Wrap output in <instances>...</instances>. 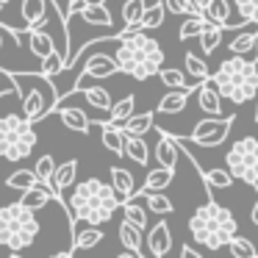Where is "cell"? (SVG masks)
<instances>
[{
	"mask_svg": "<svg viewBox=\"0 0 258 258\" xmlns=\"http://www.w3.org/2000/svg\"><path fill=\"white\" fill-rule=\"evenodd\" d=\"M3 9H6V3H0V14H3Z\"/></svg>",
	"mask_w": 258,
	"mask_h": 258,
	"instance_id": "obj_52",
	"label": "cell"
},
{
	"mask_svg": "<svg viewBox=\"0 0 258 258\" xmlns=\"http://www.w3.org/2000/svg\"><path fill=\"white\" fill-rule=\"evenodd\" d=\"M134 197H145V206H147V211H153V214H172V200L169 197H164L161 191H147V195H134Z\"/></svg>",
	"mask_w": 258,
	"mask_h": 258,
	"instance_id": "obj_38",
	"label": "cell"
},
{
	"mask_svg": "<svg viewBox=\"0 0 258 258\" xmlns=\"http://www.w3.org/2000/svg\"><path fill=\"white\" fill-rule=\"evenodd\" d=\"M47 0H20V14H23L25 28H45L47 23Z\"/></svg>",
	"mask_w": 258,
	"mask_h": 258,
	"instance_id": "obj_11",
	"label": "cell"
},
{
	"mask_svg": "<svg viewBox=\"0 0 258 258\" xmlns=\"http://www.w3.org/2000/svg\"><path fill=\"white\" fill-rule=\"evenodd\" d=\"M183 61H186V73L191 75L195 81H206L208 75H211V70H208V64H206V58H200L197 53H186L183 56Z\"/></svg>",
	"mask_w": 258,
	"mask_h": 258,
	"instance_id": "obj_39",
	"label": "cell"
},
{
	"mask_svg": "<svg viewBox=\"0 0 258 258\" xmlns=\"http://www.w3.org/2000/svg\"><path fill=\"white\" fill-rule=\"evenodd\" d=\"M36 131L31 128V131H25L23 136H20L17 142H14L12 147H9L6 153H3V158H6V161H12V164H17V161H23V158H28L31 153H34V147H36Z\"/></svg>",
	"mask_w": 258,
	"mask_h": 258,
	"instance_id": "obj_16",
	"label": "cell"
},
{
	"mask_svg": "<svg viewBox=\"0 0 258 258\" xmlns=\"http://www.w3.org/2000/svg\"><path fill=\"white\" fill-rule=\"evenodd\" d=\"M147 9L145 0H125V6H122V23L125 28H136V23L142 20V12Z\"/></svg>",
	"mask_w": 258,
	"mask_h": 258,
	"instance_id": "obj_42",
	"label": "cell"
},
{
	"mask_svg": "<svg viewBox=\"0 0 258 258\" xmlns=\"http://www.w3.org/2000/svg\"><path fill=\"white\" fill-rule=\"evenodd\" d=\"M125 156H128L131 161L147 167V164H150V147H147L145 136H131V134H125Z\"/></svg>",
	"mask_w": 258,
	"mask_h": 258,
	"instance_id": "obj_24",
	"label": "cell"
},
{
	"mask_svg": "<svg viewBox=\"0 0 258 258\" xmlns=\"http://www.w3.org/2000/svg\"><path fill=\"white\" fill-rule=\"evenodd\" d=\"M36 183H39V178H36L34 169H14V172L6 178V186L14 189V191H25V189H31V186H36Z\"/></svg>",
	"mask_w": 258,
	"mask_h": 258,
	"instance_id": "obj_36",
	"label": "cell"
},
{
	"mask_svg": "<svg viewBox=\"0 0 258 258\" xmlns=\"http://www.w3.org/2000/svg\"><path fill=\"white\" fill-rule=\"evenodd\" d=\"M36 236H39L36 211H31L20 200L0 208V241L12 250V255H17L25 247H31Z\"/></svg>",
	"mask_w": 258,
	"mask_h": 258,
	"instance_id": "obj_5",
	"label": "cell"
},
{
	"mask_svg": "<svg viewBox=\"0 0 258 258\" xmlns=\"http://www.w3.org/2000/svg\"><path fill=\"white\" fill-rule=\"evenodd\" d=\"M34 172H36V178L42 180V183H47L53 189V172H56V161H53V156L50 153H45V156H39V161L34 164ZM53 195L61 200V195H58L56 189H53Z\"/></svg>",
	"mask_w": 258,
	"mask_h": 258,
	"instance_id": "obj_37",
	"label": "cell"
},
{
	"mask_svg": "<svg viewBox=\"0 0 258 258\" xmlns=\"http://www.w3.org/2000/svg\"><path fill=\"white\" fill-rule=\"evenodd\" d=\"M195 92H197V106H200L208 117H222V97H219V92L211 86V81L208 78L200 81Z\"/></svg>",
	"mask_w": 258,
	"mask_h": 258,
	"instance_id": "obj_12",
	"label": "cell"
},
{
	"mask_svg": "<svg viewBox=\"0 0 258 258\" xmlns=\"http://www.w3.org/2000/svg\"><path fill=\"white\" fill-rule=\"evenodd\" d=\"M50 200H56V203H64V200H58L56 195H53V189L47 183H36V186H31V189H25L23 191V197H20V203H23V206H28L31 211H42V208L47 206V203Z\"/></svg>",
	"mask_w": 258,
	"mask_h": 258,
	"instance_id": "obj_13",
	"label": "cell"
},
{
	"mask_svg": "<svg viewBox=\"0 0 258 258\" xmlns=\"http://www.w3.org/2000/svg\"><path fill=\"white\" fill-rule=\"evenodd\" d=\"M119 206H122V217L128 219V222H134L136 228L145 233L147 225H150V219H147V206H139V203H136V197H128V200L119 203Z\"/></svg>",
	"mask_w": 258,
	"mask_h": 258,
	"instance_id": "obj_28",
	"label": "cell"
},
{
	"mask_svg": "<svg viewBox=\"0 0 258 258\" xmlns=\"http://www.w3.org/2000/svg\"><path fill=\"white\" fill-rule=\"evenodd\" d=\"M0 3H6V6H9V3H14V0H0Z\"/></svg>",
	"mask_w": 258,
	"mask_h": 258,
	"instance_id": "obj_53",
	"label": "cell"
},
{
	"mask_svg": "<svg viewBox=\"0 0 258 258\" xmlns=\"http://www.w3.org/2000/svg\"><path fill=\"white\" fill-rule=\"evenodd\" d=\"M208 81L219 92V97L236 106H244L258 95V58L252 61L241 53H230V58H225L217 73L208 75Z\"/></svg>",
	"mask_w": 258,
	"mask_h": 258,
	"instance_id": "obj_3",
	"label": "cell"
},
{
	"mask_svg": "<svg viewBox=\"0 0 258 258\" xmlns=\"http://www.w3.org/2000/svg\"><path fill=\"white\" fill-rule=\"evenodd\" d=\"M117 70L131 75L134 81H147L164 67V50L156 36L142 28H125L117 34V50H114Z\"/></svg>",
	"mask_w": 258,
	"mask_h": 258,
	"instance_id": "obj_1",
	"label": "cell"
},
{
	"mask_svg": "<svg viewBox=\"0 0 258 258\" xmlns=\"http://www.w3.org/2000/svg\"><path fill=\"white\" fill-rule=\"evenodd\" d=\"M164 6L172 14H197L195 6H191V0H164Z\"/></svg>",
	"mask_w": 258,
	"mask_h": 258,
	"instance_id": "obj_45",
	"label": "cell"
},
{
	"mask_svg": "<svg viewBox=\"0 0 258 258\" xmlns=\"http://www.w3.org/2000/svg\"><path fill=\"white\" fill-rule=\"evenodd\" d=\"M9 25H0V50H3V42H6V36H3V31H6Z\"/></svg>",
	"mask_w": 258,
	"mask_h": 258,
	"instance_id": "obj_49",
	"label": "cell"
},
{
	"mask_svg": "<svg viewBox=\"0 0 258 258\" xmlns=\"http://www.w3.org/2000/svg\"><path fill=\"white\" fill-rule=\"evenodd\" d=\"M203 175V183L208 186V189H230L233 186V175H230V169H200Z\"/></svg>",
	"mask_w": 258,
	"mask_h": 258,
	"instance_id": "obj_33",
	"label": "cell"
},
{
	"mask_svg": "<svg viewBox=\"0 0 258 258\" xmlns=\"http://www.w3.org/2000/svg\"><path fill=\"white\" fill-rule=\"evenodd\" d=\"M164 12H167L164 0H158V3H153V6H147L145 12H142V20L136 23V28H142V31L161 28V25H164Z\"/></svg>",
	"mask_w": 258,
	"mask_h": 258,
	"instance_id": "obj_30",
	"label": "cell"
},
{
	"mask_svg": "<svg viewBox=\"0 0 258 258\" xmlns=\"http://www.w3.org/2000/svg\"><path fill=\"white\" fill-rule=\"evenodd\" d=\"M103 241V230H100V225H89L86 222V228L84 230H78L75 233V250H89V247H97Z\"/></svg>",
	"mask_w": 258,
	"mask_h": 258,
	"instance_id": "obj_35",
	"label": "cell"
},
{
	"mask_svg": "<svg viewBox=\"0 0 258 258\" xmlns=\"http://www.w3.org/2000/svg\"><path fill=\"white\" fill-rule=\"evenodd\" d=\"M222 34H225L222 25L208 23V20H206V25H203L200 34H197V39H200V47H203V53H206V56H211V53L217 50L219 45H222Z\"/></svg>",
	"mask_w": 258,
	"mask_h": 258,
	"instance_id": "obj_23",
	"label": "cell"
},
{
	"mask_svg": "<svg viewBox=\"0 0 258 258\" xmlns=\"http://www.w3.org/2000/svg\"><path fill=\"white\" fill-rule=\"evenodd\" d=\"M147 250H150V255H156V258H164L169 250H172V233H169L167 219H161V222H156L150 228V233H147Z\"/></svg>",
	"mask_w": 258,
	"mask_h": 258,
	"instance_id": "obj_10",
	"label": "cell"
},
{
	"mask_svg": "<svg viewBox=\"0 0 258 258\" xmlns=\"http://www.w3.org/2000/svg\"><path fill=\"white\" fill-rule=\"evenodd\" d=\"M56 111H58V117H61V122L67 125L70 131H75V134H89V128H92V119L86 117V114L81 111V108H75V106H67V103H64V106H58Z\"/></svg>",
	"mask_w": 258,
	"mask_h": 258,
	"instance_id": "obj_15",
	"label": "cell"
},
{
	"mask_svg": "<svg viewBox=\"0 0 258 258\" xmlns=\"http://www.w3.org/2000/svg\"><path fill=\"white\" fill-rule=\"evenodd\" d=\"M203 17H206L208 23H217V25H222V28L228 31L230 3H228V0H208V6H206V12H203Z\"/></svg>",
	"mask_w": 258,
	"mask_h": 258,
	"instance_id": "obj_32",
	"label": "cell"
},
{
	"mask_svg": "<svg viewBox=\"0 0 258 258\" xmlns=\"http://www.w3.org/2000/svg\"><path fill=\"white\" fill-rule=\"evenodd\" d=\"M86 3H106V0H86Z\"/></svg>",
	"mask_w": 258,
	"mask_h": 258,
	"instance_id": "obj_51",
	"label": "cell"
},
{
	"mask_svg": "<svg viewBox=\"0 0 258 258\" xmlns=\"http://www.w3.org/2000/svg\"><path fill=\"white\" fill-rule=\"evenodd\" d=\"M225 247H230V252H233L236 258H255L258 255V250H255V244H252L250 239H244V236H230L228 239V244Z\"/></svg>",
	"mask_w": 258,
	"mask_h": 258,
	"instance_id": "obj_40",
	"label": "cell"
},
{
	"mask_svg": "<svg viewBox=\"0 0 258 258\" xmlns=\"http://www.w3.org/2000/svg\"><path fill=\"white\" fill-rule=\"evenodd\" d=\"M156 75L161 78L164 86H169V89H195V86L200 84V81H186V75L180 73V70H167V67H161Z\"/></svg>",
	"mask_w": 258,
	"mask_h": 258,
	"instance_id": "obj_34",
	"label": "cell"
},
{
	"mask_svg": "<svg viewBox=\"0 0 258 258\" xmlns=\"http://www.w3.org/2000/svg\"><path fill=\"white\" fill-rule=\"evenodd\" d=\"M250 219H252V225L258 228V200L252 203V211H250Z\"/></svg>",
	"mask_w": 258,
	"mask_h": 258,
	"instance_id": "obj_48",
	"label": "cell"
},
{
	"mask_svg": "<svg viewBox=\"0 0 258 258\" xmlns=\"http://www.w3.org/2000/svg\"><path fill=\"white\" fill-rule=\"evenodd\" d=\"M156 161L167 169H175L178 167V139L167 131H161L158 136V145H156Z\"/></svg>",
	"mask_w": 258,
	"mask_h": 258,
	"instance_id": "obj_14",
	"label": "cell"
},
{
	"mask_svg": "<svg viewBox=\"0 0 258 258\" xmlns=\"http://www.w3.org/2000/svg\"><path fill=\"white\" fill-rule=\"evenodd\" d=\"M189 233H191V239L200 241L203 247H208V250H219V247H225L228 239H230L225 230H219L217 219L208 214L206 206L195 208V214L189 217Z\"/></svg>",
	"mask_w": 258,
	"mask_h": 258,
	"instance_id": "obj_6",
	"label": "cell"
},
{
	"mask_svg": "<svg viewBox=\"0 0 258 258\" xmlns=\"http://www.w3.org/2000/svg\"><path fill=\"white\" fill-rule=\"evenodd\" d=\"M81 95H84V100L89 103L92 108H97V111H108L111 108V95H108V89H103V86L92 84V86H84V89H78Z\"/></svg>",
	"mask_w": 258,
	"mask_h": 258,
	"instance_id": "obj_29",
	"label": "cell"
},
{
	"mask_svg": "<svg viewBox=\"0 0 258 258\" xmlns=\"http://www.w3.org/2000/svg\"><path fill=\"white\" fill-rule=\"evenodd\" d=\"M78 58H86L81 73L89 75V78H95V81L111 78V75L119 73V70H117V61H114L108 53H92V56H89V53H84V56H78ZM78 58H75V61H78ZM75 61H73V64H75ZM67 70H70V67H67Z\"/></svg>",
	"mask_w": 258,
	"mask_h": 258,
	"instance_id": "obj_9",
	"label": "cell"
},
{
	"mask_svg": "<svg viewBox=\"0 0 258 258\" xmlns=\"http://www.w3.org/2000/svg\"><path fill=\"white\" fill-rule=\"evenodd\" d=\"M180 255H183V258H200V252H197L195 247H189V244H186L183 250H180Z\"/></svg>",
	"mask_w": 258,
	"mask_h": 258,
	"instance_id": "obj_46",
	"label": "cell"
},
{
	"mask_svg": "<svg viewBox=\"0 0 258 258\" xmlns=\"http://www.w3.org/2000/svg\"><path fill=\"white\" fill-rule=\"evenodd\" d=\"M134 106H136V97H134V95H128V97H122V100L111 103L106 122H108V125H114V128H119V125H122L125 119L131 117V114H134Z\"/></svg>",
	"mask_w": 258,
	"mask_h": 258,
	"instance_id": "obj_31",
	"label": "cell"
},
{
	"mask_svg": "<svg viewBox=\"0 0 258 258\" xmlns=\"http://www.w3.org/2000/svg\"><path fill=\"white\" fill-rule=\"evenodd\" d=\"M255 122H258V95H255Z\"/></svg>",
	"mask_w": 258,
	"mask_h": 258,
	"instance_id": "obj_50",
	"label": "cell"
},
{
	"mask_svg": "<svg viewBox=\"0 0 258 258\" xmlns=\"http://www.w3.org/2000/svg\"><path fill=\"white\" fill-rule=\"evenodd\" d=\"M236 12H239L241 20L247 23H258V0H233Z\"/></svg>",
	"mask_w": 258,
	"mask_h": 258,
	"instance_id": "obj_44",
	"label": "cell"
},
{
	"mask_svg": "<svg viewBox=\"0 0 258 258\" xmlns=\"http://www.w3.org/2000/svg\"><path fill=\"white\" fill-rule=\"evenodd\" d=\"M191 6H195L197 14H203V12H206V6H208V0H191Z\"/></svg>",
	"mask_w": 258,
	"mask_h": 258,
	"instance_id": "obj_47",
	"label": "cell"
},
{
	"mask_svg": "<svg viewBox=\"0 0 258 258\" xmlns=\"http://www.w3.org/2000/svg\"><path fill=\"white\" fill-rule=\"evenodd\" d=\"M122 134H131V136H145L150 128H156V114L153 111H145V114H131L122 125Z\"/></svg>",
	"mask_w": 258,
	"mask_h": 258,
	"instance_id": "obj_22",
	"label": "cell"
},
{
	"mask_svg": "<svg viewBox=\"0 0 258 258\" xmlns=\"http://www.w3.org/2000/svg\"><path fill=\"white\" fill-rule=\"evenodd\" d=\"M258 45V23H250V31H239V34L230 39V53H241V56H247L250 50H255Z\"/></svg>",
	"mask_w": 258,
	"mask_h": 258,
	"instance_id": "obj_27",
	"label": "cell"
},
{
	"mask_svg": "<svg viewBox=\"0 0 258 258\" xmlns=\"http://www.w3.org/2000/svg\"><path fill=\"white\" fill-rule=\"evenodd\" d=\"M195 89H197V86H195ZM195 89H172V92H167V95L158 100L156 114H178V111H183L186 103H189V95Z\"/></svg>",
	"mask_w": 258,
	"mask_h": 258,
	"instance_id": "obj_18",
	"label": "cell"
},
{
	"mask_svg": "<svg viewBox=\"0 0 258 258\" xmlns=\"http://www.w3.org/2000/svg\"><path fill=\"white\" fill-rule=\"evenodd\" d=\"M42 61V70L39 73L45 75V78H53V75H58L64 70V58L58 56V50H53V53H47L45 58H39Z\"/></svg>",
	"mask_w": 258,
	"mask_h": 258,
	"instance_id": "obj_43",
	"label": "cell"
},
{
	"mask_svg": "<svg viewBox=\"0 0 258 258\" xmlns=\"http://www.w3.org/2000/svg\"><path fill=\"white\" fill-rule=\"evenodd\" d=\"M75 17H81L89 25H100V28H111L114 25V17L106 9V3H86V9L81 14H75Z\"/></svg>",
	"mask_w": 258,
	"mask_h": 258,
	"instance_id": "obj_20",
	"label": "cell"
},
{
	"mask_svg": "<svg viewBox=\"0 0 258 258\" xmlns=\"http://www.w3.org/2000/svg\"><path fill=\"white\" fill-rule=\"evenodd\" d=\"M119 241H122V247L128 252H134L136 258H142V230L136 228L134 222H128L125 217H122V222H119Z\"/></svg>",
	"mask_w": 258,
	"mask_h": 258,
	"instance_id": "obj_21",
	"label": "cell"
},
{
	"mask_svg": "<svg viewBox=\"0 0 258 258\" xmlns=\"http://www.w3.org/2000/svg\"><path fill=\"white\" fill-rule=\"evenodd\" d=\"M75 175H78V161H75V158H70V161H64V164H56V172H53V189L61 195L64 189H70V186L75 183Z\"/></svg>",
	"mask_w": 258,
	"mask_h": 258,
	"instance_id": "obj_26",
	"label": "cell"
},
{
	"mask_svg": "<svg viewBox=\"0 0 258 258\" xmlns=\"http://www.w3.org/2000/svg\"><path fill=\"white\" fill-rule=\"evenodd\" d=\"M236 117H208V119H200L195 122V131L186 136V142L191 145H200V147H219L225 139H228L230 128H233Z\"/></svg>",
	"mask_w": 258,
	"mask_h": 258,
	"instance_id": "obj_7",
	"label": "cell"
},
{
	"mask_svg": "<svg viewBox=\"0 0 258 258\" xmlns=\"http://www.w3.org/2000/svg\"><path fill=\"white\" fill-rule=\"evenodd\" d=\"M3 73H9V78L17 86V97L23 103V117L28 122H39L47 114H53L58 95L50 78H45L42 73H14V70H3Z\"/></svg>",
	"mask_w": 258,
	"mask_h": 258,
	"instance_id": "obj_4",
	"label": "cell"
},
{
	"mask_svg": "<svg viewBox=\"0 0 258 258\" xmlns=\"http://www.w3.org/2000/svg\"><path fill=\"white\" fill-rule=\"evenodd\" d=\"M108 175H111V189L117 191L119 203H125L128 197H134V191H136V180H134V175H131L128 169H122V167H111V169H108Z\"/></svg>",
	"mask_w": 258,
	"mask_h": 258,
	"instance_id": "obj_17",
	"label": "cell"
},
{
	"mask_svg": "<svg viewBox=\"0 0 258 258\" xmlns=\"http://www.w3.org/2000/svg\"><path fill=\"white\" fill-rule=\"evenodd\" d=\"M172 178H175V169H167V167H161V164H158V169H150V172H147L145 186H142V189H136L134 195H147V191H161V189H167V186L172 183Z\"/></svg>",
	"mask_w": 258,
	"mask_h": 258,
	"instance_id": "obj_19",
	"label": "cell"
},
{
	"mask_svg": "<svg viewBox=\"0 0 258 258\" xmlns=\"http://www.w3.org/2000/svg\"><path fill=\"white\" fill-rule=\"evenodd\" d=\"M203 25H206V17H203V14H186L183 25H180V31H178V39H180V42L197 39V34H200Z\"/></svg>",
	"mask_w": 258,
	"mask_h": 258,
	"instance_id": "obj_41",
	"label": "cell"
},
{
	"mask_svg": "<svg viewBox=\"0 0 258 258\" xmlns=\"http://www.w3.org/2000/svg\"><path fill=\"white\" fill-rule=\"evenodd\" d=\"M31 128H34V122H28L23 114H3V117H0V158H3V153Z\"/></svg>",
	"mask_w": 258,
	"mask_h": 258,
	"instance_id": "obj_8",
	"label": "cell"
},
{
	"mask_svg": "<svg viewBox=\"0 0 258 258\" xmlns=\"http://www.w3.org/2000/svg\"><path fill=\"white\" fill-rule=\"evenodd\" d=\"M67 217L70 222L75 219H84L89 225H103L114 217V211L119 208V197L117 191L111 189V183H103L100 178H89L84 183H78L73 191H70L67 203Z\"/></svg>",
	"mask_w": 258,
	"mask_h": 258,
	"instance_id": "obj_2",
	"label": "cell"
},
{
	"mask_svg": "<svg viewBox=\"0 0 258 258\" xmlns=\"http://www.w3.org/2000/svg\"><path fill=\"white\" fill-rule=\"evenodd\" d=\"M100 125V139H103V147L114 153V156H125V134L122 128H114L108 122H97Z\"/></svg>",
	"mask_w": 258,
	"mask_h": 258,
	"instance_id": "obj_25",
	"label": "cell"
}]
</instances>
